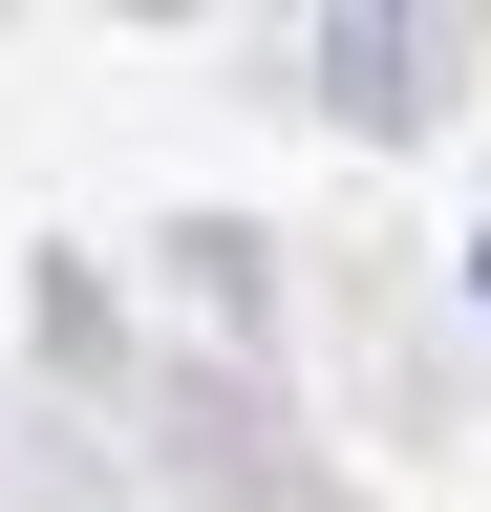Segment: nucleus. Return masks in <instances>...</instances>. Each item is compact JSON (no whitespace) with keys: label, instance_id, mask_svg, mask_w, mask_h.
Segmentation results:
<instances>
[{"label":"nucleus","instance_id":"f257e3e1","mask_svg":"<svg viewBox=\"0 0 491 512\" xmlns=\"http://www.w3.org/2000/svg\"><path fill=\"white\" fill-rule=\"evenodd\" d=\"M470 299H491V235H470Z\"/></svg>","mask_w":491,"mask_h":512}]
</instances>
